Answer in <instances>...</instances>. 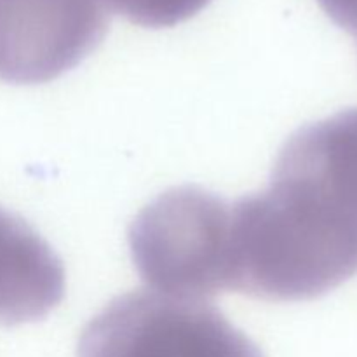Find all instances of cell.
I'll return each instance as SVG.
<instances>
[{"mask_svg":"<svg viewBox=\"0 0 357 357\" xmlns=\"http://www.w3.org/2000/svg\"><path fill=\"white\" fill-rule=\"evenodd\" d=\"M241 244L267 302H305L357 274V108L298 129L265 190L237 201Z\"/></svg>","mask_w":357,"mask_h":357,"instance_id":"1","label":"cell"},{"mask_svg":"<svg viewBox=\"0 0 357 357\" xmlns=\"http://www.w3.org/2000/svg\"><path fill=\"white\" fill-rule=\"evenodd\" d=\"M65 296V267L23 218L0 208V326L47 316Z\"/></svg>","mask_w":357,"mask_h":357,"instance_id":"5","label":"cell"},{"mask_svg":"<svg viewBox=\"0 0 357 357\" xmlns=\"http://www.w3.org/2000/svg\"><path fill=\"white\" fill-rule=\"evenodd\" d=\"M230 201L195 185L171 188L129 227L132 264L149 289L204 300L229 289Z\"/></svg>","mask_w":357,"mask_h":357,"instance_id":"2","label":"cell"},{"mask_svg":"<svg viewBox=\"0 0 357 357\" xmlns=\"http://www.w3.org/2000/svg\"><path fill=\"white\" fill-rule=\"evenodd\" d=\"M211 0H105L110 13L145 28H169L201 13Z\"/></svg>","mask_w":357,"mask_h":357,"instance_id":"6","label":"cell"},{"mask_svg":"<svg viewBox=\"0 0 357 357\" xmlns=\"http://www.w3.org/2000/svg\"><path fill=\"white\" fill-rule=\"evenodd\" d=\"M105 0H0V80L33 86L75 68L103 42Z\"/></svg>","mask_w":357,"mask_h":357,"instance_id":"4","label":"cell"},{"mask_svg":"<svg viewBox=\"0 0 357 357\" xmlns=\"http://www.w3.org/2000/svg\"><path fill=\"white\" fill-rule=\"evenodd\" d=\"M324 13L351 37L357 44V0H317Z\"/></svg>","mask_w":357,"mask_h":357,"instance_id":"7","label":"cell"},{"mask_svg":"<svg viewBox=\"0 0 357 357\" xmlns=\"http://www.w3.org/2000/svg\"><path fill=\"white\" fill-rule=\"evenodd\" d=\"M77 357H264L260 347L204 300L136 289L87 323Z\"/></svg>","mask_w":357,"mask_h":357,"instance_id":"3","label":"cell"}]
</instances>
